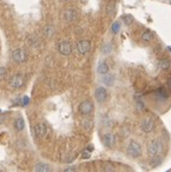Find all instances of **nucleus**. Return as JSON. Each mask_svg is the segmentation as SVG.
<instances>
[{
    "label": "nucleus",
    "mask_w": 171,
    "mask_h": 172,
    "mask_svg": "<svg viewBox=\"0 0 171 172\" xmlns=\"http://www.w3.org/2000/svg\"><path fill=\"white\" fill-rule=\"evenodd\" d=\"M82 157L84 158V159H89V158H90V152H89V151H85V152L83 153Z\"/></svg>",
    "instance_id": "nucleus-31"
},
{
    "label": "nucleus",
    "mask_w": 171,
    "mask_h": 172,
    "mask_svg": "<svg viewBox=\"0 0 171 172\" xmlns=\"http://www.w3.org/2000/svg\"><path fill=\"white\" fill-rule=\"evenodd\" d=\"M34 134L37 138H45L47 134V126L44 123H39L34 126Z\"/></svg>",
    "instance_id": "nucleus-8"
},
{
    "label": "nucleus",
    "mask_w": 171,
    "mask_h": 172,
    "mask_svg": "<svg viewBox=\"0 0 171 172\" xmlns=\"http://www.w3.org/2000/svg\"><path fill=\"white\" fill-rule=\"evenodd\" d=\"M78 110H79V112H80L82 115H90V113L93 111V104H92L90 100L82 101V103L79 104Z\"/></svg>",
    "instance_id": "nucleus-5"
},
{
    "label": "nucleus",
    "mask_w": 171,
    "mask_h": 172,
    "mask_svg": "<svg viewBox=\"0 0 171 172\" xmlns=\"http://www.w3.org/2000/svg\"><path fill=\"white\" fill-rule=\"evenodd\" d=\"M14 129L17 130V131H23V130L25 129V121H24V119H23L21 117H19V118L15 119Z\"/></svg>",
    "instance_id": "nucleus-16"
},
{
    "label": "nucleus",
    "mask_w": 171,
    "mask_h": 172,
    "mask_svg": "<svg viewBox=\"0 0 171 172\" xmlns=\"http://www.w3.org/2000/svg\"><path fill=\"white\" fill-rule=\"evenodd\" d=\"M123 21H124V24H125L126 26H130V25L133 23V17L131 14L123 15Z\"/></svg>",
    "instance_id": "nucleus-21"
},
{
    "label": "nucleus",
    "mask_w": 171,
    "mask_h": 172,
    "mask_svg": "<svg viewBox=\"0 0 171 172\" xmlns=\"http://www.w3.org/2000/svg\"><path fill=\"white\" fill-rule=\"evenodd\" d=\"M24 106H26V105H29L30 104V98L27 97V96H25L24 98H23V103H21Z\"/></svg>",
    "instance_id": "nucleus-29"
},
{
    "label": "nucleus",
    "mask_w": 171,
    "mask_h": 172,
    "mask_svg": "<svg viewBox=\"0 0 171 172\" xmlns=\"http://www.w3.org/2000/svg\"><path fill=\"white\" fill-rule=\"evenodd\" d=\"M23 85H24V78L20 74H14L10 79V86L12 88H20Z\"/></svg>",
    "instance_id": "nucleus-10"
},
{
    "label": "nucleus",
    "mask_w": 171,
    "mask_h": 172,
    "mask_svg": "<svg viewBox=\"0 0 171 172\" xmlns=\"http://www.w3.org/2000/svg\"><path fill=\"white\" fill-rule=\"evenodd\" d=\"M97 72L99 73L100 75L107 73V72H109V65H107L105 61H101L99 65H98V67H97Z\"/></svg>",
    "instance_id": "nucleus-17"
},
{
    "label": "nucleus",
    "mask_w": 171,
    "mask_h": 172,
    "mask_svg": "<svg viewBox=\"0 0 171 172\" xmlns=\"http://www.w3.org/2000/svg\"><path fill=\"white\" fill-rule=\"evenodd\" d=\"M110 51H111V46H110L109 44H106V45L103 47V53L107 54V53H110Z\"/></svg>",
    "instance_id": "nucleus-28"
},
{
    "label": "nucleus",
    "mask_w": 171,
    "mask_h": 172,
    "mask_svg": "<svg viewBox=\"0 0 171 172\" xmlns=\"http://www.w3.org/2000/svg\"><path fill=\"white\" fill-rule=\"evenodd\" d=\"M34 171L48 172V171H51V166H50L48 164H45V163H38V164H36V166H34Z\"/></svg>",
    "instance_id": "nucleus-15"
},
{
    "label": "nucleus",
    "mask_w": 171,
    "mask_h": 172,
    "mask_svg": "<svg viewBox=\"0 0 171 172\" xmlns=\"http://www.w3.org/2000/svg\"><path fill=\"white\" fill-rule=\"evenodd\" d=\"M152 38H154V34H152V32H151L150 29H146V31H144L142 33V40L143 41H145V43L151 41Z\"/></svg>",
    "instance_id": "nucleus-19"
},
{
    "label": "nucleus",
    "mask_w": 171,
    "mask_h": 172,
    "mask_svg": "<svg viewBox=\"0 0 171 172\" xmlns=\"http://www.w3.org/2000/svg\"><path fill=\"white\" fill-rule=\"evenodd\" d=\"M65 172H70V171H77V167L76 166H70V167H66L65 170H64Z\"/></svg>",
    "instance_id": "nucleus-30"
},
{
    "label": "nucleus",
    "mask_w": 171,
    "mask_h": 172,
    "mask_svg": "<svg viewBox=\"0 0 171 172\" xmlns=\"http://www.w3.org/2000/svg\"><path fill=\"white\" fill-rule=\"evenodd\" d=\"M95 97H96V99H97L98 103H105L107 100V91H106V88L103 87V86L97 87L96 91H95Z\"/></svg>",
    "instance_id": "nucleus-7"
},
{
    "label": "nucleus",
    "mask_w": 171,
    "mask_h": 172,
    "mask_svg": "<svg viewBox=\"0 0 171 172\" xmlns=\"http://www.w3.org/2000/svg\"><path fill=\"white\" fill-rule=\"evenodd\" d=\"M158 66H159V69H162V70H166V69L170 67V60H169V59H160V60L158 61Z\"/></svg>",
    "instance_id": "nucleus-20"
},
{
    "label": "nucleus",
    "mask_w": 171,
    "mask_h": 172,
    "mask_svg": "<svg viewBox=\"0 0 171 172\" xmlns=\"http://www.w3.org/2000/svg\"><path fill=\"white\" fill-rule=\"evenodd\" d=\"M155 96H156V99L158 101H165L168 98V92L164 88H159L155 92Z\"/></svg>",
    "instance_id": "nucleus-14"
},
{
    "label": "nucleus",
    "mask_w": 171,
    "mask_h": 172,
    "mask_svg": "<svg viewBox=\"0 0 171 172\" xmlns=\"http://www.w3.org/2000/svg\"><path fill=\"white\" fill-rule=\"evenodd\" d=\"M103 144H104L106 147L111 149V147L114 145L113 134H112V133H106V134H104V136H103Z\"/></svg>",
    "instance_id": "nucleus-12"
},
{
    "label": "nucleus",
    "mask_w": 171,
    "mask_h": 172,
    "mask_svg": "<svg viewBox=\"0 0 171 172\" xmlns=\"http://www.w3.org/2000/svg\"><path fill=\"white\" fill-rule=\"evenodd\" d=\"M92 150H93V146H92V145H89L87 149H86V151H89V152H92Z\"/></svg>",
    "instance_id": "nucleus-32"
},
{
    "label": "nucleus",
    "mask_w": 171,
    "mask_h": 172,
    "mask_svg": "<svg viewBox=\"0 0 171 172\" xmlns=\"http://www.w3.org/2000/svg\"><path fill=\"white\" fill-rule=\"evenodd\" d=\"M141 127H142V130L145 133L151 132V131L154 130V127H155V121H154V119L150 118V117L144 118L142 120V123H141Z\"/></svg>",
    "instance_id": "nucleus-6"
},
{
    "label": "nucleus",
    "mask_w": 171,
    "mask_h": 172,
    "mask_svg": "<svg viewBox=\"0 0 171 172\" xmlns=\"http://www.w3.org/2000/svg\"><path fill=\"white\" fill-rule=\"evenodd\" d=\"M83 126H84L85 130H91L92 126H93V121H92L91 119H85V120L83 121Z\"/></svg>",
    "instance_id": "nucleus-22"
},
{
    "label": "nucleus",
    "mask_w": 171,
    "mask_h": 172,
    "mask_svg": "<svg viewBox=\"0 0 171 172\" xmlns=\"http://www.w3.org/2000/svg\"><path fill=\"white\" fill-rule=\"evenodd\" d=\"M12 59L18 64L25 63L27 60V53L23 48H17L12 52Z\"/></svg>",
    "instance_id": "nucleus-3"
},
{
    "label": "nucleus",
    "mask_w": 171,
    "mask_h": 172,
    "mask_svg": "<svg viewBox=\"0 0 171 172\" xmlns=\"http://www.w3.org/2000/svg\"><path fill=\"white\" fill-rule=\"evenodd\" d=\"M52 33H53V27H52V26H47V27L45 29V34H46L47 37H50Z\"/></svg>",
    "instance_id": "nucleus-27"
},
{
    "label": "nucleus",
    "mask_w": 171,
    "mask_h": 172,
    "mask_svg": "<svg viewBox=\"0 0 171 172\" xmlns=\"http://www.w3.org/2000/svg\"><path fill=\"white\" fill-rule=\"evenodd\" d=\"M128 153L133 158L139 157L141 153H142V147H141V145L137 143V142H135V140L130 142V144H129V146H128Z\"/></svg>",
    "instance_id": "nucleus-1"
},
{
    "label": "nucleus",
    "mask_w": 171,
    "mask_h": 172,
    "mask_svg": "<svg viewBox=\"0 0 171 172\" xmlns=\"http://www.w3.org/2000/svg\"><path fill=\"white\" fill-rule=\"evenodd\" d=\"M111 29H112V32H113V33H118V32H119V29H120V24H119L118 21L113 23V24H112V27H111Z\"/></svg>",
    "instance_id": "nucleus-24"
},
{
    "label": "nucleus",
    "mask_w": 171,
    "mask_h": 172,
    "mask_svg": "<svg viewBox=\"0 0 171 172\" xmlns=\"http://www.w3.org/2000/svg\"><path fill=\"white\" fill-rule=\"evenodd\" d=\"M136 105H137V109H138L139 111H143V110L145 109L144 103H143V100L142 99H139V98H137V99H136Z\"/></svg>",
    "instance_id": "nucleus-23"
},
{
    "label": "nucleus",
    "mask_w": 171,
    "mask_h": 172,
    "mask_svg": "<svg viewBox=\"0 0 171 172\" xmlns=\"http://www.w3.org/2000/svg\"><path fill=\"white\" fill-rule=\"evenodd\" d=\"M58 52L65 57L70 56L72 53V45L70 44V41L67 40H61L60 43L58 44Z\"/></svg>",
    "instance_id": "nucleus-2"
},
{
    "label": "nucleus",
    "mask_w": 171,
    "mask_h": 172,
    "mask_svg": "<svg viewBox=\"0 0 171 172\" xmlns=\"http://www.w3.org/2000/svg\"><path fill=\"white\" fill-rule=\"evenodd\" d=\"M168 50H169V51L171 52V46H168Z\"/></svg>",
    "instance_id": "nucleus-33"
},
{
    "label": "nucleus",
    "mask_w": 171,
    "mask_h": 172,
    "mask_svg": "<svg viewBox=\"0 0 171 172\" xmlns=\"http://www.w3.org/2000/svg\"><path fill=\"white\" fill-rule=\"evenodd\" d=\"M101 81L103 84H105L106 86H111L114 83V75L112 73H105L101 75Z\"/></svg>",
    "instance_id": "nucleus-13"
},
{
    "label": "nucleus",
    "mask_w": 171,
    "mask_h": 172,
    "mask_svg": "<svg viewBox=\"0 0 171 172\" xmlns=\"http://www.w3.org/2000/svg\"><path fill=\"white\" fill-rule=\"evenodd\" d=\"M106 13L109 17H113L116 13V2L114 1H110L107 4V7H106Z\"/></svg>",
    "instance_id": "nucleus-18"
},
{
    "label": "nucleus",
    "mask_w": 171,
    "mask_h": 172,
    "mask_svg": "<svg viewBox=\"0 0 171 172\" xmlns=\"http://www.w3.org/2000/svg\"><path fill=\"white\" fill-rule=\"evenodd\" d=\"M63 1H70V0H63Z\"/></svg>",
    "instance_id": "nucleus-34"
},
{
    "label": "nucleus",
    "mask_w": 171,
    "mask_h": 172,
    "mask_svg": "<svg viewBox=\"0 0 171 172\" xmlns=\"http://www.w3.org/2000/svg\"><path fill=\"white\" fill-rule=\"evenodd\" d=\"M6 74H7V70H6L4 66H1V67H0V80H2V79L6 77Z\"/></svg>",
    "instance_id": "nucleus-26"
},
{
    "label": "nucleus",
    "mask_w": 171,
    "mask_h": 172,
    "mask_svg": "<svg viewBox=\"0 0 171 172\" xmlns=\"http://www.w3.org/2000/svg\"><path fill=\"white\" fill-rule=\"evenodd\" d=\"M160 163V157H157V156H154V157L151 158V164L154 165V166H157L158 164Z\"/></svg>",
    "instance_id": "nucleus-25"
},
{
    "label": "nucleus",
    "mask_w": 171,
    "mask_h": 172,
    "mask_svg": "<svg viewBox=\"0 0 171 172\" xmlns=\"http://www.w3.org/2000/svg\"><path fill=\"white\" fill-rule=\"evenodd\" d=\"M63 19H64L65 21H69V23L74 21V20L77 19V12H76L74 10H66V11H64V13H63Z\"/></svg>",
    "instance_id": "nucleus-11"
},
{
    "label": "nucleus",
    "mask_w": 171,
    "mask_h": 172,
    "mask_svg": "<svg viewBox=\"0 0 171 172\" xmlns=\"http://www.w3.org/2000/svg\"><path fill=\"white\" fill-rule=\"evenodd\" d=\"M91 48V44L89 40H80L77 44V52L79 54H86Z\"/></svg>",
    "instance_id": "nucleus-9"
},
{
    "label": "nucleus",
    "mask_w": 171,
    "mask_h": 172,
    "mask_svg": "<svg viewBox=\"0 0 171 172\" xmlns=\"http://www.w3.org/2000/svg\"><path fill=\"white\" fill-rule=\"evenodd\" d=\"M160 150H162V144H160V142H159L158 139H155V140H152L151 143L149 144L148 151H149V155H150L151 157L157 156V155L160 152Z\"/></svg>",
    "instance_id": "nucleus-4"
}]
</instances>
